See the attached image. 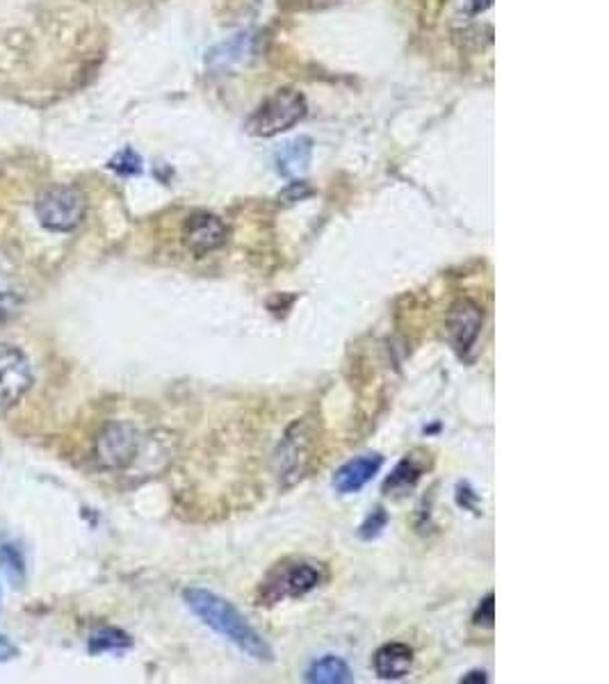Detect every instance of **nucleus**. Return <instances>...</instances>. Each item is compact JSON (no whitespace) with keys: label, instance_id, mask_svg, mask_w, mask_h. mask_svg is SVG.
I'll return each mask as SVG.
<instances>
[{"label":"nucleus","instance_id":"nucleus-16","mask_svg":"<svg viewBox=\"0 0 609 684\" xmlns=\"http://www.w3.org/2000/svg\"><path fill=\"white\" fill-rule=\"evenodd\" d=\"M130 648V636L121 630L106 627L97 632L90 641V653H106V651H123Z\"/></svg>","mask_w":609,"mask_h":684},{"label":"nucleus","instance_id":"nucleus-6","mask_svg":"<svg viewBox=\"0 0 609 684\" xmlns=\"http://www.w3.org/2000/svg\"><path fill=\"white\" fill-rule=\"evenodd\" d=\"M140 450V434L133 424L112 422L97 439V461L106 470H123L136 461Z\"/></svg>","mask_w":609,"mask_h":684},{"label":"nucleus","instance_id":"nucleus-3","mask_svg":"<svg viewBox=\"0 0 609 684\" xmlns=\"http://www.w3.org/2000/svg\"><path fill=\"white\" fill-rule=\"evenodd\" d=\"M307 99L297 90H279L247 121V131L256 138H274L290 131L307 117Z\"/></svg>","mask_w":609,"mask_h":684},{"label":"nucleus","instance_id":"nucleus-2","mask_svg":"<svg viewBox=\"0 0 609 684\" xmlns=\"http://www.w3.org/2000/svg\"><path fill=\"white\" fill-rule=\"evenodd\" d=\"M39 224L53 233H71L87 215V197L76 185H51L34 201Z\"/></svg>","mask_w":609,"mask_h":684},{"label":"nucleus","instance_id":"nucleus-8","mask_svg":"<svg viewBox=\"0 0 609 684\" xmlns=\"http://www.w3.org/2000/svg\"><path fill=\"white\" fill-rule=\"evenodd\" d=\"M485 311L477 306L472 299H457L448 313V335L452 348L463 356L472 350L482 333Z\"/></svg>","mask_w":609,"mask_h":684},{"label":"nucleus","instance_id":"nucleus-19","mask_svg":"<svg viewBox=\"0 0 609 684\" xmlns=\"http://www.w3.org/2000/svg\"><path fill=\"white\" fill-rule=\"evenodd\" d=\"M386 523H388L386 511H383V509H375V511L370 513V519L361 525V536H363V539H375V536L386 527Z\"/></svg>","mask_w":609,"mask_h":684},{"label":"nucleus","instance_id":"nucleus-20","mask_svg":"<svg viewBox=\"0 0 609 684\" xmlns=\"http://www.w3.org/2000/svg\"><path fill=\"white\" fill-rule=\"evenodd\" d=\"M0 566H3L6 571H12L14 575H19L23 571L21 554L12 545H3V547H0Z\"/></svg>","mask_w":609,"mask_h":684},{"label":"nucleus","instance_id":"nucleus-4","mask_svg":"<svg viewBox=\"0 0 609 684\" xmlns=\"http://www.w3.org/2000/svg\"><path fill=\"white\" fill-rule=\"evenodd\" d=\"M325 580V573L318 564L311 562H286L279 564L268 580L260 584L258 605H277L286 597H301L318 589Z\"/></svg>","mask_w":609,"mask_h":684},{"label":"nucleus","instance_id":"nucleus-17","mask_svg":"<svg viewBox=\"0 0 609 684\" xmlns=\"http://www.w3.org/2000/svg\"><path fill=\"white\" fill-rule=\"evenodd\" d=\"M14 281H17V268L10 261V255L0 251V299L17 296Z\"/></svg>","mask_w":609,"mask_h":684},{"label":"nucleus","instance_id":"nucleus-15","mask_svg":"<svg viewBox=\"0 0 609 684\" xmlns=\"http://www.w3.org/2000/svg\"><path fill=\"white\" fill-rule=\"evenodd\" d=\"M309 160H311V140L301 138L292 144H288L281 153H279V171L283 177H292V174H299V171H303L309 167Z\"/></svg>","mask_w":609,"mask_h":684},{"label":"nucleus","instance_id":"nucleus-14","mask_svg":"<svg viewBox=\"0 0 609 684\" xmlns=\"http://www.w3.org/2000/svg\"><path fill=\"white\" fill-rule=\"evenodd\" d=\"M425 473V461H418L413 454L407 456L405 461L398 463V467L393 470V475H390L383 484L386 495L390 493H405L409 489L416 486V482L422 477Z\"/></svg>","mask_w":609,"mask_h":684},{"label":"nucleus","instance_id":"nucleus-22","mask_svg":"<svg viewBox=\"0 0 609 684\" xmlns=\"http://www.w3.org/2000/svg\"><path fill=\"white\" fill-rule=\"evenodd\" d=\"M12 657H17V646L12 644L8 636L0 634V662L12 660Z\"/></svg>","mask_w":609,"mask_h":684},{"label":"nucleus","instance_id":"nucleus-9","mask_svg":"<svg viewBox=\"0 0 609 684\" xmlns=\"http://www.w3.org/2000/svg\"><path fill=\"white\" fill-rule=\"evenodd\" d=\"M227 235V224L217 215H210V212H197L183 227V244L197 259L224 247Z\"/></svg>","mask_w":609,"mask_h":684},{"label":"nucleus","instance_id":"nucleus-23","mask_svg":"<svg viewBox=\"0 0 609 684\" xmlns=\"http://www.w3.org/2000/svg\"><path fill=\"white\" fill-rule=\"evenodd\" d=\"M461 682H487V673L485 671H472V673H468V675H463L461 677Z\"/></svg>","mask_w":609,"mask_h":684},{"label":"nucleus","instance_id":"nucleus-7","mask_svg":"<svg viewBox=\"0 0 609 684\" xmlns=\"http://www.w3.org/2000/svg\"><path fill=\"white\" fill-rule=\"evenodd\" d=\"M30 359L14 345H0V404H14L32 389Z\"/></svg>","mask_w":609,"mask_h":684},{"label":"nucleus","instance_id":"nucleus-13","mask_svg":"<svg viewBox=\"0 0 609 684\" xmlns=\"http://www.w3.org/2000/svg\"><path fill=\"white\" fill-rule=\"evenodd\" d=\"M352 680L355 677H352L350 666H347V662L336 655H325L316 660L307 671V682H313V684H347Z\"/></svg>","mask_w":609,"mask_h":684},{"label":"nucleus","instance_id":"nucleus-18","mask_svg":"<svg viewBox=\"0 0 609 684\" xmlns=\"http://www.w3.org/2000/svg\"><path fill=\"white\" fill-rule=\"evenodd\" d=\"M112 169H117L119 174H140L142 160H140V155H138L136 151L126 149V151H121V153L112 160Z\"/></svg>","mask_w":609,"mask_h":684},{"label":"nucleus","instance_id":"nucleus-10","mask_svg":"<svg viewBox=\"0 0 609 684\" xmlns=\"http://www.w3.org/2000/svg\"><path fill=\"white\" fill-rule=\"evenodd\" d=\"M381 465H383V459L379 454H366V456L347 461L342 467L336 470L333 489L340 495L359 493L366 484H370L375 480V475H379Z\"/></svg>","mask_w":609,"mask_h":684},{"label":"nucleus","instance_id":"nucleus-12","mask_svg":"<svg viewBox=\"0 0 609 684\" xmlns=\"http://www.w3.org/2000/svg\"><path fill=\"white\" fill-rule=\"evenodd\" d=\"M253 53H256V37L238 34L236 39L227 41V44L212 49L206 58V64L212 71H227L231 67L244 64L249 58H253Z\"/></svg>","mask_w":609,"mask_h":684},{"label":"nucleus","instance_id":"nucleus-21","mask_svg":"<svg viewBox=\"0 0 609 684\" xmlns=\"http://www.w3.org/2000/svg\"><path fill=\"white\" fill-rule=\"evenodd\" d=\"M493 621H496V614H493V593H489L487 595V601L480 605V610H477V614H475V623L477 625H493Z\"/></svg>","mask_w":609,"mask_h":684},{"label":"nucleus","instance_id":"nucleus-1","mask_svg":"<svg viewBox=\"0 0 609 684\" xmlns=\"http://www.w3.org/2000/svg\"><path fill=\"white\" fill-rule=\"evenodd\" d=\"M183 601L194 616H199L217 634L229 638L244 655L258 662H272L274 653L263 634L251 627L249 621L224 597L206 589H186Z\"/></svg>","mask_w":609,"mask_h":684},{"label":"nucleus","instance_id":"nucleus-11","mask_svg":"<svg viewBox=\"0 0 609 684\" xmlns=\"http://www.w3.org/2000/svg\"><path fill=\"white\" fill-rule=\"evenodd\" d=\"M375 673L381 680H402L413 668V648L402 644V641H393V644H383L375 657H372Z\"/></svg>","mask_w":609,"mask_h":684},{"label":"nucleus","instance_id":"nucleus-5","mask_svg":"<svg viewBox=\"0 0 609 684\" xmlns=\"http://www.w3.org/2000/svg\"><path fill=\"white\" fill-rule=\"evenodd\" d=\"M313 445H316V430L311 426V422L294 420L288 426V432L281 439V445L274 454V467L283 486L297 484L303 477V473H307V467L313 459L311 456Z\"/></svg>","mask_w":609,"mask_h":684}]
</instances>
